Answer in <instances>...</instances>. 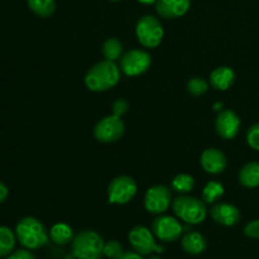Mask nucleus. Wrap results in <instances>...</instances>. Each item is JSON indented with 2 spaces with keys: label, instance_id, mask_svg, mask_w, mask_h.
<instances>
[{
  "label": "nucleus",
  "instance_id": "9",
  "mask_svg": "<svg viewBox=\"0 0 259 259\" xmlns=\"http://www.w3.org/2000/svg\"><path fill=\"white\" fill-rule=\"evenodd\" d=\"M124 132H125V125L120 116L111 114L104 116L96 123L94 128V137L101 143H114L124 136Z\"/></svg>",
  "mask_w": 259,
  "mask_h": 259
},
{
  "label": "nucleus",
  "instance_id": "31",
  "mask_svg": "<svg viewBox=\"0 0 259 259\" xmlns=\"http://www.w3.org/2000/svg\"><path fill=\"white\" fill-rule=\"evenodd\" d=\"M118 259H143V255L137 253L136 250H124L123 254Z\"/></svg>",
  "mask_w": 259,
  "mask_h": 259
},
{
  "label": "nucleus",
  "instance_id": "3",
  "mask_svg": "<svg viewBox=\"0 0 259 259\" xmlns=\"http://www.w3.org/2000/svg\"><path fill=\"white\" fill-rule=\"evenodd\" d=\"M103 237L94 230L85 229L71 242V254L75 259H101L104 255Z\"/></svg>",
  "mask_w": 259,
  "mask_h": 259
},
{
  "label": "nucleus",
  "instance_id": "16",
  "mask_svg": "<svg viewBox=\"0 0 259 259\" xmlns=\"http://www.w3.org/2000/svg\"><path fill=\"white\" fill-rule=\"evenodd\" d=\"M235 81V72L228 66L217 67L210 73L209 83L218 91H227Z\"/></svg>",
  "mask_w": 259,
  "mask_h": 259
},
{
  "label": "nucleus",
  "instance_id": "5",
  "mask_svg": "<svg viewBox=\"0 0 259 259\" xmlns=\"http://www.w3.org/2000/svg\"><path fill=\"white\" fill-rule=\"evenodd\" d=\"M136 35L144 48H156L161 45L164 37V29L158 18L154 15H144L136 25Z\"/></svg>",
  "mask_w": 259,
  "mask_h": 259
},
{
  "label": "nucleus",
  "instance_id": "34",
  "mask_svg": "<svg viewBox=\"0 0 259 259\" xmlns=\"http://www.w3.org/2000/svg\"><path fill=\"white\" fill-rule=\"evenodd\" d=\"M214 109L217 111H222L223 110V103H217V104H215Z\"/></svg>",
  "mask_w": 259,
  "mask_h": 259
},
{
  "label": "nucleus",
  "instance_id": "13",
  "mask_svg": "<svg viewBox=\"0 0 259 259\" xmlns=\"http://www.w3.org/2000/svg\"><path fill=\"white\" fill-rule=\"evenodd\" d=\"M212 220L223 227H234L242 219L239 209L229 202H219L215 204L210 210Z\"/></svg>",
  "mask_w": 259,
  "mask_h": 259
},
{
  "label": "nucleus",
  "instance_id": "20",
  "mask_svg": "<svg viewBox=\"0 0 259 259\" xmlns=\"http://www.w3.org/2000/svg\"><path fill=\"white\" fill-rule=\"evenodd\" d=\"M17 235L10 228L0 225V258L8 257L14 250Z\"/></svg>",
  "mask_w": 259,
  "mask_h": 259
},
{
  "label": "nucleus",
  "instance_id": "29",
  "mask_svg": "<svg viewBox=\"0 0 259 259\" xmlns=\"http://www.w3.org/2000/svg\"><path fill=\"white\" fill-rule=\"evenodd\" d=\"M244 235L250 239H259V219L252 220L244 227Z\"/></svg>",
  "mask_w": 259,
  "mask_h": 259
},
{
  "label": "nucleus",
  "instance_id": "30",
  "mask_svg": "<svg viewBox=\"0 0 259 259\" xmlns=\"http://www.w3.org/2000/svg\"><path fill=\"white\" fill-rule=\"evenodd\" d=\"M7 259H37L34 257L32 252L29 249H19L15 250V252H12L9 255H8Z\"/></svg>",
  "mask_w": 259,
  "mask_h": 259
},
{
  "label": "nucleus",
  "instance_id": "4",
  "mask_svg": "<svg viewBox=\"0 0 259 259\" xmlns=\"http://www.w3.org/2000/svg\"><path fill=\"white\" fill-rule=\"evenodd\" d=\"M172 210L180 220L190 225L201 224L207 217V207L204 200L189 195H180L172 201Z\"/></svg>",
  "mask_w": 259,
  "mask_h": 259
},
{
  "label": "nucleus",
  "instance_id": "28",
  "mask_svg": "<svg viewBox=\"0 0 259 259\" xmlns=\"http://www.w3.org/2000/svg\"><path fill=\"white\" fill-rule=\"evenodd\" d=\"M129 109V103L125 100V99H116L113 103V106H111V110H113V114L116 116H123L124 114L128 111Z\"/></svg>",
  "mask_w": 259,
  "mask_h": 259
},
{
  "label": "nucleus",
  "instance_id": "2",
  "mask_svg": "<svg viewBox=\"0 0 259 259\" xmlns=\"http://www.w3.org/2000/svg\"><path fill=\"white\" fill-rule=\"evenodd\" d=\"M15 235L18 242L29 250L39 249L50 240V233L45 225L33 217H25L17 223Z\"/></svg>",
  "mask_w": 259,
  "mask_h": 259
},
{
  "label": "nucleus",
  "instance_id": "35",
  "mask_svg": "<svg viewBox=\"0 0 259 259\" xmlns=\"http://www.w3.org/2000/svg\"><path fill=\"white\" fill-rule=\"evenodd\" d=\"M147 259H161V257H158V255H149Z\"/></svg>",
  "mask_w": 259,
  "mask_h": 259
},
{
  "label": "nucleus",
  "instance_id": "11",
  "mask_svg": "<svg viewBox=\"0 0 259 259\" xmlns=\"http://www.w3.org/2000/svg\"><path fill=\"white\" fill-rule=\"evenodd\" d=\"M152 232L154 237L161 242L172 243L181 238L184 227L176 218L161 214L152 223Z\"/></svg>",
  "mask_w": 259,
  "mask_h": 259
},
{
  "label": "nucleus",
  "instance_id": "27",
  "mask_svg": "<svg viewBox=\"0 0 259 259\" xmlns=\"http://www.w3.org/2000/svg\"><path fill=\"white\" fill-rule=\"evenodd\" d=\"M247 143L254 151H259V123L253 124L247 132Z\"/></svg>",
  "mask_w": 259,
  "mask_h": 259
},
{
  "label": "nucleus",
  "instance_id": "10",
  "mask_svg": "<svg viewBox=\"0 0 259 259\" xmlns=\"http://www.w3.org/2000/svg\"><path fill=\"white\" fill-rule=\"evenodd\" d=\"M152 65V57L144 50H131L120 58V70L129 77L143 75Z\"/></svg>",
  "mask_w": 259,
  "mask_h": 259
},
{
  "label": "nucleus",
  "instance_id": "15",
  "mask_svg": "<svg viewBox=\"0 0 259 259\" xmlns=\"http://www.w3.org/2000/svg\"><path fill=\"white\" fill-rule=\"evenodd\" d=\"M200 164L206 174L219 175L227 168V157L220 149L206 148L200 157Z\"/></svg>",
  "mask_w": 259,
  "mask_h": 259
},
{
  "label": "nucleus",
  "instance_id": "12",
  "mask_svg": "<svg viewBox=\"0 0 259 259\" xmlns=\"http://www.w3.org/2000/svg\"><path fill=\"white\" fill-rule=\"evenodd\" d=\"M240 125L242 123H240L238 114L230 109L219 111L217 120H215V129H217L218 136L227 141L234 139L238 136Z\"/></svg>",
  "mask_w": 259,
  "mask_h": 259
},
{
  "label": "nucleus",
  "instance_id": "25",
  "mask_svg": "<svg viewBox=\"0 0 259 259\" xmlns=\"http://www.w3.org/2000/svg\"><path fill=\"white\" fill-rule=\"evenodd\" d=\"M209 85L205 78L202 77H192L187 82V91L194 96H201L209 90Z\"/></svg>",
  "mask_w": 259,
  "mask_h": 259
},
{
  "label": "nucleus",
  "instance_id": "14",
  "mask_svg": "<svg viewBox=\"0 0 259 259\" xmlns=\"http://www.w3.org/2000/svg\"><path fill=\"white\" fill-rule=\"evenodd\" d=\"M191 0H157L156 12L163 19H177L187 14Z\"/></svg>",
  "mask_w": 259,
  "mask_h": 259
},
{
  "label": "nucleus",
  "instance_id": "22",
  "mask_svg": "<svg viewBox=\"0 0 259 259\" xmlns=\"http://www.w3.org/2000/svg\"><path fill=\"white\" fill-rule=\"evenodd\" d=\"M101 53H103L105 60L114 61V62H115L119 58H121V55H123V43L115 37L108 38V39L103 43Z\"/></svg>",
  "mask_w": 259,
  "mask_h": 259
},
{
  "label": "nucleus",
  "instance_id": "8",
  "mask_svg": "<svg viewBox=\"0 0 259 259\" xmlns=\"http://www.w3.org/2000/svg\"><path fill=\"white\" fill-rule=\"evenodd\" d=\"M172 191L166 185H154L144 195V209L149 214H164L172 206Z\"/></svg>",
  "mask_w": 259,
  "mask_h": 259
},
{
  "label": "nucleus",
  "instance_id": "7",
  "mask_svg": "<svg viewBox=\"0 0 259 259\" xmlns=\"http://www.w3.org/2000/svg\"><path fill=\"white\" fill-rule=\"evenodd\" d=\"M128 239L132 248L141 255H151L152 253L161 254L164 252V247L156 242L153 232H151L144 225H136L132 228L128 234Z\"/></svg>",
  "mask_w": 259,
  "mask_h": 259
},
{
  "label": "nucleus",
  "instance_id": "18",
  "mask_svg": "<svg viewBox=\"0 0 259 259\" xmlns=\"http://www.w3.org/2000/svg\"><path fill=\"white\" fill-rule=\"evenodd\" d=\"M238 181L243 187L255 189L259 187V162H248L238 174Z\"/></svg>",
  "mask_w": 259,
  "mask_h": 259
},
{
  "label": "nucleus",
  "instance_id": "1",
  "mask_svg": "<svg viewBox=\"0 0 259 259\" xmlns=\"http://www.w3.org/2000/svg\"><path fill=\"white\" fill-rule=\"evenodd\" d=\"M120 68L114 61L103 60L95 63L85 75L86 88L94 93H104L115 88L120 81Z\"/></svg>",
  "mask_w": 259,
  "mask_h": 259
},
{
  "label": "nucleus",
  "instance_id": "36",
  "mask_svg": "<svg viewBox=\"0 0 259 259\" xmlns=\"http://www.w3.org/2000/svg\"><path fill=\"white\" fill-rule=\"evenodd\" d=\"M110 2H114V3H116V2H120V0H110Z\"/></svg>",
  "mask_w": 259,
  "mask_h": 259
},
{
  "label": "nucleus",
  "instance_id": "23",
  "mask_svg": "<svg viewBox=\"0 0 259 259\" xmlns=\"http://www.w3.org/2000/svg\"><path fill=\"white\" fill-rule=\"evenodd\" d=\"M195 186V179L189 174H179L171 182V189L180 195H187Z\"/></svg>",
  "mask_w": 259,
  "mask_h": 259
},
{
  "label": "nucleus",
  "instance_id": "24",
  "mask_svg": "<svg viewBox=\"0 0 259 259\" xmlns=\"http://www.w3.org/2000/svg\"><path fill=\"white\" fill-rule=\"evenodd\" d=\"M224 185L219 181H209L202 190V200L205 204H214L224 196Z\"/></svg>",
  "mask_w": 259,
  "mask_h": 259
},
{
  "label": "nucleus",
  "instance_id": "32",
  "mask_svg": "<svg viewBox=\"0 0 259 259\" xmlns=\"http://www.w3.org/2000/svg\"><path fill=\"white\" fill-rule=\"evenodd\" d=\"M8 195H9V190H8L7 185L0 181V204H3L7 200Z\"/></svg>",
  "mask_w": 259,
  "mask_h": 259
},
{
  "label": "nucleus",
  "instance_id": "17",
  "mask_svg": "<svg viewBox=\"0 0 259 259\" xmlns=\"http://www.w3.org/2000/svg\"><path fill=\"white\" fill-rule=\"evenodd\" d=\"M181 247L187 254L199 255L205 252L207 247L206 239L199 232H189L182 237Z\"/></svg>",
  "mask_w": 259,
  "mask_h": 259
},
{
  "label": "nucleus",
  "instance_id": "6",
  "mask_svg": "<svg viewBox=\"0 0 259 259\" xmlns=\"http://www.w3.org/2000/svg\"><path fill=\"white\" fill-rule=\"evenodd\" d=\"M138 186L133 177L121 176L111 180L108 186V202L110 205H125L136 197Z\"/></svg>",
  "mask_w": 259,
  "mask_h": 259
},
{
  "label": "nucleus",
  "instance_id": "19",
  "mask_svg": "<svg viewBox=\"0 0 259 259\" xmlns=\"http://www.w3.org/2000/svg\"><path fill=\"white\" fill-rule=\"evenodd\" d=\"M75 238L73 229L66 223H57L50 229V239L57 245H66Z\"/></svg>",
  "mask_w": 259,
  "mask_h": 259
},
{
  "label": "nucleus",
  "instance_id": "33",
  "mask_svg": "<svg viewBox=\"0 0 259 259\" xmlns=\"http://www.w3.org/2000/svg\"><path fill=\"white\" fill-rule=\"evenodd\" d=\"M138 3H141V4L143 5H152V4H156L157 0H137Z\"/></svg>",
  "mask_w": 259,
  "mask_h": 259
},
{
  "label": "nucleus",
  "instance_id": "21",
  "mask_svg": "<svg viewBox=\"0 0 259 259\" xmlns=\"http://www.w3.org/2000/svg\"><path fill=\"white\" fill-rule=\"evenodd\" d=\"M30 12L40 18H50L56 12V0H27Z\"/></svg>",
  "mask_w": 259,
  "mask_h": 259
},
{
  "label": "nucleus",
  "instance_id": "26",
  "mask_svg": "<svg viewBox=\"0 0 259 259\" xmlns=\"http://www.w3.org/2000/svg\"><path fill=\"white\" fill-rule=\"evenodd\" d=\"M104 257L109 259H118L124 253L123 245L118 240H109L104 244Z\"/></svg>",
  "mask_w": 259,
  "mask_h": 259
}]
</instances>
